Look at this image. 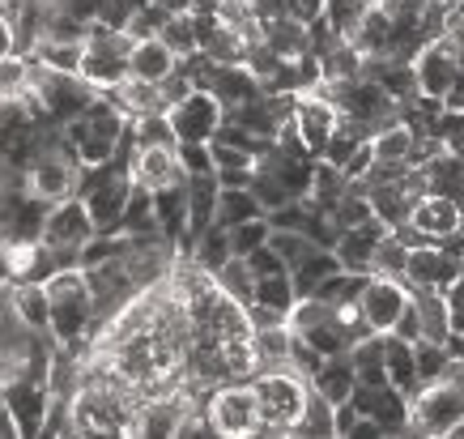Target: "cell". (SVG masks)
Masks as SVG:
<instances>
[{
  "label": "cell",
  "mask_w": 464,
  "mask_h": 439,
  "mask_svg": "<svg viewBox=\"0 0 464 439\" xmlns=\"http://www.w3.org/2000/svg\"><path fill=\"white\" fill-rule=\"evenodd\" d=\"M175 52H170L162 39H132V52H128V77H141V82H162L170 69H175Z\"/></svg>",
  "instance_id": "obj_18"
},
{
  "label": "cell",
  "mask_w": 464,
  "mask_h": 439,
  "mask_svg": "<svg viewBox=\"0 0 464 439\" xmlns=\"http://www.w3.org/2000/svg\"><path fill=\"white\" fill-rule=\"evenodd\" d=\"M409 303L418 312L426 341H448L451 333V312H448V295L443 290H426V286H409Z\"/></svg>",
  "instance_id": "obj_17"
},
{
  "label": "cell",
  "mask_w": 464,
  "mask_h": 439,
  "mask_svg": "<svg viewBox=\"0 0 464 439\" xmlns=\"http://www.w3.org/2000/svg\"><path fill=\"white\" fill-rule=\"evenodd\" d=\"M290 115H295V128L303 137V145H307V154L320 158L328 132L337 128V107L324 99L320 90H303V94H295V112Z\"/></svg>",
  "instance_id": "obj_13"
},
{
  "label": "cell",
  "mask_w": 464,
  "mask_h": 439,
  "mask_svg": "<svg viewBox=\"0 0 464 439\" xmlns=\"http://www.w3.org/2000/svg\"><path fill=\"white\" fill-rule=\"evenodd\" d=\"M311 388L320 393L324 401H333V405H341V401H350L353 393V367H350V355H328L320 363V367L311 371Z\"/></svg>",
  "instance_id": "obj_22"
},
{
  "label": "cell",
  "mask_w": 464,
  "mask_h": 439,
  "mask_svg": "<svg viewBox=\"0 0 464 439\" xmlns=\"http://www.w3.org/2000/svg\"><path fill=\"white\" fill-rule=\"evenodd\" d=\"M409 64H413V77H418V94L443 102V94H448L451 82H456L464 69V52L443 34V39L422 43L418 56L409 60Z\"/></svg>",
  "instance_id": "obj_7"
},
{
  "label": "cell",
  "mask_w": 464,
  "mask_h": 439,
  "mask_svg": "<svg viewBox=\"0 0 464 439\" xmlns=\"http://www.w3.org/2000/svg\"><path fill=\"white\" fill-rule=\"evenodd\" d=\"M9 298H14V312L26 328H47L52 320V307H47V290L43 282H9Z\"/></svg>",
  "instance_id": "obj_27"
},
{
  "label": "cell",
  "mask_w": 464,
  "mask_h": 439,
  "mask_svg": "<svg viewBox=\"0 0 464 439\" xmlns=\"http://www.w3.org/2000/svg\"><path fill=\"white\" fill-rule=\"evenodd\" d=\"M366 200H371V213H375V218H380L388 230L401 227V222H409V210L418 205V197H413V192H409L401 180H392V184L366 188Z\"/></svg>",
  "instance_id": "obj_20"
},
{
  "label": "cell",
  "mask_w": 464,
  "mask_h": 439,
  "mask_svg": "<svg viewBox=\"0 0 464 439\" xmlns=\"http://www.w3.org/2000/svg\"><path fill=\"white\" fill-rule=\"evenodd\" d=\"M30 60H39L43 69H56V73H82V43L39 39L30 47Z\"/></svg>",
  "instance_id": "obj_32"
},
{
  "label": "cell",
  "mask_w": 464,
  "mask_h": 439,
  "mask_svg": "<svg viewBox=\"0 0 464 439\" xmlns=\"http://www.w3.org/2000/svg\"><path fill=\"white\" fill-rule=\"evenodd\" d=\"M341 269V260H337V252L333 248H315V252L303 260V265H295L290 269V282H295V295L303 298V295H311L315 286L328 278V273H337Z\"/></svg>",
  "instance_id": "obj_30"
},
{
  "label": "cell",
  "mask_w": 464,
  "mask_h": 439,
  "mask_svg": "<svg viewBox=\"0 0 464 439\" xmlns=\"http://www.w3.org/2000/svg\"><path fill=\"white\" fill-rule=\"evenodd\" d=\"M298 337L307 341V346H315L324 358H328V355H345V350H350V337H345V328H341L337 320H324V325L307 328V333H298Z\"/></svg>",
  "instance_id": "obj_42"
},
{
  "label": "cell",
  "mask_w": 464,
  "mask_h": 439,
  "mask_svg": "<svg viewBox=\"0 0 464 439\" xmlns=\"http://www.w3.org/2000/svg\"><path fill=\"white\" fill-rule=\"evenodd\" d=\"M43 290H47V307H52L47 333L56 337V346L85 355L90 350V333H94V295L85 286L82 265L56 269L43 282Z\"/></svg>",
  "instance_id": "obj_1"
},
{
  "label": "cell",
  "mask_w": 464,
  "mask_h": 439,
  "mask_svg": "<svg viewBox=\"0 0 464 439\" xmlns=\"http://www.w3.org/2000/svg\"><path fill=\"white\" fill-rule=\"evenodd\" d=\"M128 52H132V39L128 30H111V26H90V34L82 39V77L90 85H120L128 77Z\"/></svg>",
  "instance_id": "obj_5"
},
{
  "label": "cell",
  "mask_w": 464,
  "mask_h": 439,
  "mask_svg": "<svg viewBox=\"0 0 464 439\" xmlns=\"http://www.w3.org/2000/svg\"><path fill=\"white\" fill-rule=\"evenodd\" d=\"M183 197H188V239L213 222L218 210V175H183Z\"/></svg>",
  "instance_id": "obj_19"
},
{
  "label": "cell",
  "mask_w": 464,
  "mask_h": 439,
  "mask_svg": "<svg viewBox=\"0 0 464 439\" xmlns=\"http://www.w3.org/2000/svg\"><path fill=\"white\" fill-rule=\"evenodd\" d=\"M213 282L222 286L230 298H239L243 307H247V303H252V295H256V273L247 269V260H243V256H230L222 269L213 273Z\"/></svg>",
  "instance_id": "obj_33"
},
{
  "label": "cell",
  "mask_w": 464,
  "mask_h": 439,
  "mask_svg": "<svg viewBox=\"0 0 464 439\" xmlns=\"http://www.w3.org/2000/svg\"><path fill=\"white\" fill-rule=\"evenodd\" d=\"M14 282V273H9V252L0 248V286H9Z\"/></svg>",
  "instance_id": "obj_57"
},
{
  "label": "cell",
  "mask_w": 464,
  "mask_h": 439,
  "mask_svg": "<svg viewBox=\"0 0 464 439\" xmlns=\"http://www.w3.org/2000/svg\"><path fill=\"white\" fill-rule=\"evenodd\" d=\"M464 418V384L430 380L409 393V435H451Z\"/></svg>",
  "instance_id": "obj_4"
},
{
  "label": "cell",
  "mask_w": 464,
  "mask_h": 439,
  "mask_svg": "<svg viewBox=\"0 0 464 439\" xmlns=\"http://www.w3.org/2000/svg\"><path fill=\"white\" fill-rule=\"evenodd\" d=\"M388 39H392V17L383 14L380 5H371V9L358 17L350 43L358 47V56H383V52H388Z\"/></svg>",
  "instance_id": "obj_25"
},
{
  "label": "cell",
  "mask_w": 464,
  "mask_h": 439,
  "mask_svg": "<svg viewBox=\"0 0 464 439\" xmlns=\"http://www.w3.org/2000/svg\"><path fill=\"white\" fill-rule=\"evenodd\" d=\"M230 230L226 227H218V222H209L205 230H197L192 235V248H188V260H197L200 269H209V273H218L230 260Z\"/></svg>",
  "instance_id": "obj_26"
},
{
  "label": "cell",
  "mask_w": 464,
  "mask_h": 439,
  "mask_svg": "<svg viewBox=\"0 0 464 439\" xmlns=\"http://www.w3.org/2000/svg\"><path fill=\"white\" fill-rule=\"evenodd\" d=\"M5 405H9L17 435H43V423L52 410V388L39 376H17L5 384Z\"/></svg>",
  "instance_id": "obj_9"
},
{
  "label": "cell",
  "mask_w": 464,
  "mask_h": 439,
  "mask_svg": "<svg viewBox=\"0 0 464 439\" xmlns=\"http://www.w3.org/2000/svg\"><path fill=\"white\" fill-rule=\"evenodd\" d=\"M222 102L209 90H188L179 102L167 107V124L175 141H213V132L222 128Z\"/></svg>",
  "instance_id": "obj_8"
},
{
  "label": "cell",
  "mask_w": 464,
  "mask_h": 439,
  "mask_svg": "<svg viewBox=\"0 0 464 439\" xmlns=\"http://www.w3.org/2000/svg\"><path fill=\"white\" fill-rule=\"evenodd\" d=\"M30 82V60L9 52V56H0V94H22Z\"/></svg>",
  "instance_id": "obj_46"
},
{
  "label": "cell",
  "mask_w": 464,
  "mask_h": 439,
  "mask_svg": "<svg viewBox=\"0 0 464 439\" xmlns=\"http://www.w3.org/2000/svg\"><path fill=\"white\" fill-rule=\"evenodd\" d=\"M252 350L265 367H290V325H273V328H252Z\"/></svg>",
  "instance_id": "obj_31"
},
{
  "label": "cell",
  "mask_w": 464,
  "mask_h": 439,
  "mask_svg": "<svg viewBox=\"0 0 464 439\" xmlns=\"http://www.w3.org/2000/svg\"><path fill=\"white\" fill-rule=\"evenodd\" d=\"M388 333H396V337H405V341H418V337H422V325H418V312H413V303H405V312L396 316Z\"/></svg>",
  "instance_id": "obj_51"
},
{
  "label": "cell",
  "mask_w": 464,
  "mask_h": 439,
  "mask_svg": "<svg viewBox=\"0 0 464 439\" xmlns=\"http://www.w3.org/2000/svg\"><path fill=\"white\" fill-rule=\"evenodd\" d=\"M9 52H14V30H9V22L0 14V56H9Z\"/></svg>",
  "instance_id": "obj_56"
},
{
  "label": "cell",
  "mask_w": 464,
  "mask_h": 439,
  "mask_svg": "<svg viewBox=\"0 0 464 439\" xmlns=\"http://www.w3.org/2000/svg\"><path fill=\"white\" fill-rule=\"evenodd\" d=\"M409 145H413V128L409 124H388L371 137V150H375V162H405L409 158Z\"/></svg>",
  "instance_id": "obj_34"
},
{
  "label": "cell",
  "mask_w": 464,
  "mask_h": 439,
  "mask_svg": "<svg viewBox=\"0 0 464 439\" xmlns=\"http://www.w3.org/2000/svg\"><path fill=\"white\" fill-rule=\"evenodd\" d=\"M243 260H247V269L256 273V278H268V273H290L282 265V256L273 252V248H268V243H260V248H252V252L243 256Z\"/></svg>",
  "instance_id": "obj_50"
},
{
  "label": "cell",
  "mask_w": 464,
  "mask_h": 439,
  "mask_svg": "<svg viewBox=\"0 0 464 439\" xmlns=\"http://www.w3.org/2000/svg\"><path fill=\"white\" fill-rule=\"evenodd\" d=\"M260 200L252 197V188H218V210H213V222L218 227H235V222H247V218H260Z\"/></svg>",
  "instance_id": "obj_29"
},
{
  "label": "cell",
  "mask_w": 464,
  "mask_h": 439,
  "mask_svg": "<svg viewBox=\"0 0 464 439\" xmlns=\"http://www.w3.org/2000/svg\"><path fill=\"white\" fill-rule=\"evenodd\" d=\"M413 363H418V384H430V380H443L451 355H448V346H443V341L418 337L413 341Z\"/></svg>",
  "instance_id": "obj_36"
},
{
  "label": "cell",
  "mask_w": 464,
  "mask_h": 439,
  "mask_svg": "<svg viewBox=\"0 0 464 439\" xmlns=\"http://www.w3.org/2000/svg\"><path fill=\"white\" fill-rule=\"evenodd\" d=\"M353 423H358V410H353L350 401H341V405H333V435H350Z\"/></svg>",
  "instance_id": "obj_52"
},
{
  "label": "cell",
  "mask_w": 464,
  "mask_h": 439,
  "mask_svg": "<svg viewBox=\"0 0 464 439\" xmlns=\"http://www.w3.org/2000/svg\"><path fill=\"white\" fill-rule=\"evenodd\" d=\"M205 418H209L213 435H260V405H256L252 384H218L205 397Z\"/></svg>",
  "instance_id": "obj_6"
},
{
  "label": "cell",
  "mask_w": 464,
  "mask_h": 439,
  "mask_svg": "<svg viewBox=\"0 0 464 439\" xmlns=\"http://www.w3.org/2000/svg\"><path fill=\"white\" fill-rule=\"evenodd\" d=\"M167 9L158 5V0H145L141 9H132V17H128V39H158V30H162V22H167Z\"/></svg>",
  "instance_id": "obj_43"
},
{
  "label": "cell",
  "mask_w": 464,
  "mask_h": 439,
  "mask_svg": "<svg viewBox=\"0 0 464 439\" xmlns=\"http://www.w3.org/2000/svg\"><path fill=\"white\" fill-rule=\"evenodd\" d=\"M295 282H290V273H268V278H256V295L252 303H265L273 312H290L295 307Z\"/></svg>",
  "instance_id": "obj_35"
},
{
  "label": "cell",
  "mask_w": 464,
  "mask_h": 439,
  "mask_svg": "<svg viewBox=\"0 0 464 439\" xmlns=\"http://www.w3.org/2000/svg\"><path fill=\"white\" fill-rule=\"evenodd\" d=\"M371 5H375V0H324V17L350 39L353 26H358V17H362Z\"/></svg>",
  "instance_id": "obj_44"
},
{
  "label": "cell",
  "mask_w": 464,
  "mask_h": 439,
  "mask_svg": "<svg viewBox=\"0 0 464 439\" xmlns=\"http://www.w3.org/2000/svg\"><path fill=\"white\" fill-rule=\"evenodd\" d=\"M285 0H252V17L256 22H268V17H282Z\"/></svg>",
  "instance_id": "obj_54"
},
{
  "label": "cell",
  "mask_w": 464,
  "mask_h": 439,
  "mask_svg": "<svg viewBox=\"0 0 464 439\" xmlns=\"http://www.w3.org/2000/svg\"><path fill=\"white\" fill-rule=\"evenodd\" d=\"M230 230V252L235 256H247L252 248H260V243H268V218L260 213V218H247V222H235V227H226Z\"/></svg>",
  "instance_id": "obj_41"
},
{
  "label": "cell",
  "mask_w": 464,
  "mask_h": 439,
  "mask_svg": "<svg viewBox=\"0 0 464 439\" xmlns=\"http://www.w3.org/2000/svg\"><path fill=\"white\" fill-rule=\"evenodd\" d=\"M371 418H375V426H380L383 435H409V393H401V388H392V384H383Z\"/></svg>",
  "instance_id": "obj_28"
},
{
  "label": "cell",
  "mask_w": 464,
  "mask_h": 439,
  "mask_svg": "<svg viewBox=\"0 0 464 439\" xmlns=\"http://www.w3.org/2000/svg\"><path fill=\"white\" fill-rule=\"evenodd\" d=\"M405 303H409L405 278H383V273H371L366 286H362V295H358V312H362V320L375 328V333H388L396 316L405 312Z\"/></svg>",
  "instance_id": "obj_11"
},
{
  "label": "cell",
  "mask_w": 464,
  "mask_h": 439,
  "mask_svg": "<svg viewBox=\"0 0 464 439\" xmlns=\"http://www.w3.org/2000/svg\"><path fill=\"white\" fill-rule=\"evenodd\" d=\"M460 282H464V252H460Z\"/></svg>",
  "instance_id": "obj_58"
},
{
  "label": "cell",
  "mask_w": 464,
  "mask_h": 439,
  "mask_svg": "<svg viewBox=\"0 0 464 439\" xmlns=\"http://www.w3.org/2000/svg\"><path fill=\"white\" fill-rule=\"evenodd\" d=\"M285 363H290V371H298L303 380H311V371L324 363V355L315 350V346H307V341H303L295 328H290V358H285Z\"/></svg>",
  "instance_id": "obj_48"
},
{
  "label": "cell",
  "mask_w": 464,
  "mask_h": 439,
  "mask_svg": "<svg viewBox=\"0 0 464 439\" xmlns=\"http://www.w3.org/2000/svg\"><path fill=\"white\" fill-rule=\"evenodd\" d=\"M268 248H273V252L282 256V265L285 269H295V265H303V260H307L311 252H315V243L307 239V235H303V230H268Z\"/></svg>",
  "instance_id": "obj_38"
},
{
  "label": "cell",
  "mask_w": 464,
  "mask_h": 439,
  "mask_svg": "<svg viewBox=\"0 0 464 439\" xmlns=\"http://www.w3.org/2000/svg\"><path fill=\"white\" fill-rule=\"evenodd\" d=\"M295 435H333V401H324L315 388H307V405H303Z\"/></svg>",
  "instance_id": "obj_39"
},
{
  "label": "cell",
  "mask_w": 464,
  "mask_h": 439,
  "mask_svg": "<svg viewBox=\"0 0 464 439\" xmlns=\"http://www.w3.org/2000/svg\"><path fill=\"white\" fill-rule=\"evenodd\" d=\"M256 405H260V435H295L311 384L290 367H265L252 380Z\"/></svg>",
  "instance_id": "obj_2"
},
{
  "label": "cell",
  "mask_w": 464,
  "mask_h": 439,
  "mask_svg": "<svg viewBox=\"0 0 464 439\" xmlns=\"http://www.w3.org/2000/svg\"><path fill=\"white\" fill-rule=\"evenodd\" d=\"M260 39H265L282 60L307 56V22H298V17H290V14L260 22Z\"/></svg>",
  "instance_id": "obj_21"
},
{
  "label": "cell",
  "mask_w": 464,
  "mask_h": 439,
  "mask_svg": "<svg viewBox=\"0 0 464 439\" xmlns=\"http://www.w3.org/2000/svg\"><path fill=\"white\" fill-rule=\"evenodd\" d=\"M285 14L298 17V22H311V17L324 14V0H285Z\"/></svg>",
  "instance_id": "obj_53"
},
{
  "label": "cell",
  "mask_w": 464,
  "mask_h": 439,
  "mask_svg": "<svg viewBox=\"0 0 464 439\" xmlns=\"http://www.w3.org/2000/svg\"><path fill=\"white\" fill-rule=\"evenodd\" d=\"M383 235H388V227H383L375 213H371L366 222H358V227L341 230V239L333 243L341 269L345 273H371V256H375V243H380Z\"/></svg>",
  "instance_id": "obj_16"
},
{
  "label": "cell",
  "mask_w": 464,
  "mask_h": 439,
  "mask_svg": "<svg viewBox=\"0 0 464 439\" xmlns=\"http://www.w3.org/2000/svg\"><path fill=\"white\" fill-rule=\"evenodd\" d=\"M405 260H409V248L396 239L392 230L375 243V256H371V273H383V278H405Z\"/></svg>",
  "instance_id": "obj_40"
},
{
  "label": "cell",
  "mask_w": 464,
  "mask_h": 439,
  "mask_svg": "<svg viewBox=\"0 0 464 439\" xmlns=\"http://www.w3.org/2000/svg\"><path fill=\"white\" fill-rule=\"evenodd\" d=\"M460 218H464V210L456 200L439 197V192H426V197L409 210V227L422 230L430 243H448L451 235L460 230Z\"/></svg>",
  "instance_id": "obj_15"
},
{
  "label": "cell",
  "mask_w": 464,
  "mask_h": 439,
  "mask_svg": "<svg viewBox=\"0 0 464 439\" xmlns=\"http://www.w3.org/2000/svg\"><path fill=\"white\" fill-rule=\"evenodd\" d=\"M0 435H17L14 418H9V405H5V384H0Z\"/></svg>",
  "instance_id": "obj_55"
},
{
  "label": "cell",
  "mask_w": 464,
  "mask_h": 439,
  "mask_svg": "<svg viewBox=\"0 0 464 439\" xmlns=\"http://www.w3.org/2000/svg\"><path fill=\"white\" fill-rule=\"evenodd\" d=\"M128 175L132 184L141 188H167V184H183V171H179V158H175V145H137L128 154Z\"/></svg>",
  "instance_id": "obj_14"
},
{
  "label": "cell",
  "mask_w": 464,
  "mask_h": 439,
  "mask_svg": "<svg viewBox=\"0 0 464 439\" xmlns=\"http://www.w3.org/2000/svg\"><path fill=\"white\" fill-rule=\"evenodd\" d=\"M94 235V218L85 213V205L77 197H64L56 200L52 210H47V222H43V235L39 243H47V248H56V252H82L85 239Z\"/></svg>",
  "instance_id": "obj_10"
},
{
  "label": "cell",
  "mask_w": 464,
  "mask_h": 439,
  "mask_svg": "<svg viewBox=\"0 0 464 439\" xmlns=\"http://www.w3.org/2000/svg\"><path fill=\"white\" fill-rule=\"evenodd\" d=\"M158 39L167 43L175 56H192L197 52V30H192V9H183V14H170L158 30Z\"/></svg>",
  "instance_id": "obj_37"
},
{
  "label": "cell",
  "mask_w": 464,
  "mask_h": 439,
  "mask_svg": "<svg viewBox=\"0 0 464 439\" xmlns=\"http://www.w3.org/2000/svg\"><path fill=\"white\" fill-rule=\"evenodd\" d=\"M383 371H388V384H392V388H401V393H413V388H418L413 341L396 337V333H383Z\"/></svg>",
  "instance_id": "obj_23"
},
{
  "label": "cell",
  "mask_w": 464,
  "mask_h": 439,
  "mask_svg": "<svg viewBox=\"0 0 464 439\" xmlns=\"http://www.w3.org/2000/svg\"><path fill=\"white\" fill-rule=\"evenodd\" d=\"M26 333V325L17 320L14 312V298H9V286H0V346H9V341H17Z\"/></svg>",
  "instance_id": "obj_49"
},
{
  "label": "cell",
  "mask_w": 464,
  "mask_h": 439,
  "mask_svg": "<svg viewBox=\"0 0 464 439\" xmlns=\"http://www.w3.org/2000/svg\"><path fill=\"white\" fill-rule=\"evenodd\" d=\"M451 282H460V256H451L443 243H418V248H409L405 286L448 290Z\"/></svg>",
  "instance_id": "obj_12"
},
{
  "label": "cell",
  "mask_w": 464,
  "mask_h": 439,
  "mask_svg": "<svg viewBox=\"0 0 464 439\" xmlns=\"http://www.w3.org/2000/svg\"><path fill=\"white\" fill-rule=\"evenodd\" d=\"M345 355H350V367L358 384H388V371H383V333L358 337Z\"/></svg>",
  "instance_id": "obj_24"
},
{
  "label": "cell",
  "mask_w": 464,
  "mask_h": 439,
  "mask_svg": "<svg viewBox=\"0 0 464 439\" xmlns=\"http://www.w3.org/2000/svg\"><path fill=\"white\" fill-rule=\"evenodd\" d=\"M175 158H179L183 175H209L213 171L209 141H175Z\"/></svg>",
  "instance_id": "obj_45"
},
{
  "label": "cell",
  "mask_w": 464,
  "mask_h": 439,
  "mask_svg": "<svg viewBox=\"0 0 464 439\" xmlns=\"http://www.w3.org/2000/svg\"><path fill=\"white\" fill-rule=\"evenodd\" d=\"M124 128H128V115L99 90V99L64 124V137H69L77 162L90 167V162H107V158L115 154V145H120V137H124Z\"/></svg>",
  "instance_id": "obj_3"
},
{
  "label": "cell",
  "mask_w": 464,
  "mask_h": 439,
  "mask_svg": "<svg viewBox=\"0 0 464 439\" xmlns=\"http://www.w3.org/2000/svg\"><path fill=\"white\" fill-rule=\"evenodd\" d=\"M209 154H213V171H247V167H256V158L247 154V150H239V145H230V141H218V137L209 141Z\"/></svg>",
  "instance_id": "obj_47"
}]
</instances>
